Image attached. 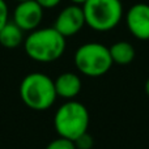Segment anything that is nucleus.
Masks as SVG:
<instances>
[{"instance_id": "1", "label": "nucleus", "mask_w": 149, "mask_h": 149, "mask_svg": "<svg viewBox=\"0 0 149 149\" xmlns=\"http://www.w3.org/2000/svg\"><path fill=\"white\" fill-rule=\"evenodd\" d=\"M65 47V38L54 26L36 29L24 41L26 55L38 63H52L60 59Z\"/></svg>"}, {"instance_id": "17", "label": "nucleus", "mask_w": 149, "mask_h": 149, "mask_svg": "<svg viewBox=\"0 0 149 149\" xmlns=\"http://www.w3.org/2000/svg\"><path fill=\"white\" fill-rule=\"evenodd\" d=\"M145 93H147V94L149 95V79L147 80V81H145Z\"/></svg>"}, {"instance_id": "2", "label": "nucleus", "mask_w": 149, "mask_h": 149, "mask_svg": "<svg viewBox=\"0 0 149 149\" xmlns=\"http://www.w3.org/2000/svg\"><path fill=\"white\" fill-rule=\"evenodd\" d=\"M20 98L34 111L49 110L58 98L54 80L42 72L26 74L20 84Z\"/></svg>"}, {"instance_id": "7", "label": "nucleus", "mask_w": 149, "mask_h": 149, "mask_svg": "<svg viewBox=\"0 0 149 149\" xmlns=\"http://www.w3.org/2000/svg\"><path fill=\"white\" fill-rule=\"evenodd\" d=\"M84 25H86V24H85V16L82 7L71 4L65 7L63 10H60V13L55 20L54 28L64 38H67V37H72L74 34H77L84 28Z\"/></svg>"}, {"instance_id": "3", "label": "nucleus", "mask_w": 149, "mask_h": 149, "mask_svg": "<svg viewBox=\"0 0 149 149\" xmlns=\"http://www.w3.org/2000/svg\"><path fill=\"white\" fill-rule=\"evenodd\" d=\"M89 111L77 101H67L56 110L54 116V127L60 137L74 140L88 132L89 127Z\"/></svg>"}, {"instance_id": "18", "label": "nucleus", "mask_w": 149, "mask_h": 149, "mask_svg": "<svg viewBox=\"0 0 149 149\" xmlns=\"http://www.w3.org/2000/svg\"><path fill=\"white\" fill-rule=\"evenodd\" d=\"M16 1H18V3H20V1H24V0H16Z\"/></svg>"}, {"instance_id": "16", "label": "nucleus", "mask_w": 149, "mask_h": 149, "mask_svg": "<svg viewBox=\"0 0 149 149\" xmlns=\"http://www.w3.org/2000/svg\"><path fill=\"white\" fill-rule=\"evenodd\" d=\"M70 1L72 3V4H76V5H82L86 0H70Z\"/></svg>"}, {"instance_id": "4", "label": "nucleus", "mask_w": 149, "mask_h": 149, "mask_svg": "<svg viewBox=\"0 0 149 149\" xmlns=\"http://www.w3.org/2000/svg\"><path fill=\"white\" fill-rule=\"evenodd\" d=\"M85 24L95 31H110L123 17L120 0H86L81 5Z\"/></svg>"}, {"instance_id": "5", "label": "nucleus", "mask_w": 149, "mask_h": 149, "mask_svg": "<svg viewBox=\"0 0 149 149\" xmlns=\"http://www.w3.org/2000/svg\"><path fill=\"white\" fill-rule=\"evenodd\" d=\"M73 62L77 70L88 77L103 76L114 64L109 47L97 42L81 45L74 52Z\"/></svg>"}, {"instance_id": "12", "label": "nucleus", "mask_w": 149, "mask_h": 149, "mask_svg": "<svg viewBox=\"0 0 149 149\" xmlns=\"http://www.w3.org/2000/svg\"><path fill=\"white\" fill-rule=\"evenodd\" d=\"M46 149H76V145L72 140H68L65 137H58V139L52 140Z\"/></svg>"}, {"instance_id": "8", "label": "nucleus", "mask_w": 149, "mask_h": 149, "mask_svg": "<svg viewBox=\"0 0 149 149\" xmlns=\"http://www.w3.org/2000/svg\"><path fill=\"white\" fill-rule=\"evenodd\" d=\"M127 28L130 33L137 39H149V5L145 3H137L132 5L127 12Z\"/></svg>"}, {"instance_id": "13", "label": "nucleus", "mask_w": 149, "mask_h": 149, "mask_svg": "<svg viewBox=\"0 0 149 149\" xmlns=\"http://www.w3.org/2000/svg\"><path fill=\"white\" fill-rule=\"evenodd\" d=\"M73 143L76 145V149H92L94 145V140H93L92 135H89L88 132L79 136Z\"/></svg>"}, {"instance_id": "14", "label": "nucleus", "mask_w": 149, "mask_h": 149, "mask_svg": "<svg viewBox=\"0 0 149 149\" xmlns=\"http://www.w3.org/2000/svg\"><path fill=\"white\" fill-rule=\"evenodd\" d=\"M9 20V10H8V5L5 0H0V30L3 26L8 22Z\"/></svg>"}, {"instance_id": "11", "label": "nucleus", "mask_w": 149, "mask_h": 149, "mask_svg": "<svg viewBox=\"0 0 149 149\" xmlns=\"http://www.w3.org/2000/svg\"><path fill=\"white\" fill-rule=\"evenodd\" d=\"M109 50H110L113 63H116L119 65L130 64L135 59V55H136L134 46L130 42H126V41L115 42L111 47H109Z\"/></svg>"}, {"instance_id": "10", "label": "nucleus", "mask_w": 149, "mask_h": 149, "mask_svg": "<svg viewBox=\"0 0 149 149\" xmlns=\"http://www.w3.org/2000/svg\"><path fill=\"white\" fill-rule=\"evenodd\" d=\"M24 30L15 22L8 21L0 30V45L5 49H17L24 43Z\"/></svg>"}, {"instance_id": "15", "label": "nucleus", "mask_w": 149, "mask_h": 149, "mask_svg": "<svg viewBox=\"0 0 149 149\" xmlns=\"http://www.w3.org/2000/svg\"><path fill=\"white\" fill-rule=\"evenodd\" d=\"M36 1L38 3L43 9H51V8L58 7L62 0H36Z\"/></svg>"}, {"instance_id": "9", "label": "nucleus", "mask_w": 149, "mask_h": 149, "mask_svg": "<svg viewBox=\"0 0 149 149\" xmlns=\"http://www.w3.org/2000/svg\"><path fill=\"white\" fill-rule=\"evenodd\" d=\"M54 84L58 97L65 98L68 101L74 98L81 90V80L73 72H64L59 74Z\"/></svg>"}, {"instance_id": "6", "label": "nucleus", "mask_w": 149, "mask_h": 149, "mask_svg": "<svg viewBox=\"0 0 149 149\" xmlns=\"http://www.w3.org/2000/svg\"><path fill=\"white\" fill-rule=\"evenodd\" d=\"M43 8L36 0H24L13 10V22L24 31H33L43 20Z\"/></svg>"}]
</instances>
